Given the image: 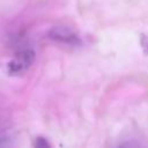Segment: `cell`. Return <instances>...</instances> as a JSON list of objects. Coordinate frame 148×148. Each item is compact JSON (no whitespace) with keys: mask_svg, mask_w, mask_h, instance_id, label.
<instances>
[{"mask_svg":"<svg viewBox=\"0 0 148 148\" xmlns=\"http://www.w3.org/2000/svg\"><path fill=\"white\" fill-rule=\"evenodd\" d=\"M35 53L31 50H24L14 56V58L8 62V72L10 74L24 73L34 62Z\"/></svg>","mask_w":148,"mask_h":148,"instance_id":"obj_1","label":"cell"},{"mask_svg":"<svg viewBox=\"0 0 148 148\" xmlns=\"http://www.w3.org/2000/svg\"><path fill=\"white\" fill-rule=\"evenodd\" d=\"M49 35H50V38L58 40V42H61V43H66V44H69V43L75 44L76 42H79L77 37L74 34H72L68 29L62 28V27L53 28Z\"/></svg>","mask_w":148,"mask_h":148,"instance_id":"obj_2","label":"cell"}]
</instances>
